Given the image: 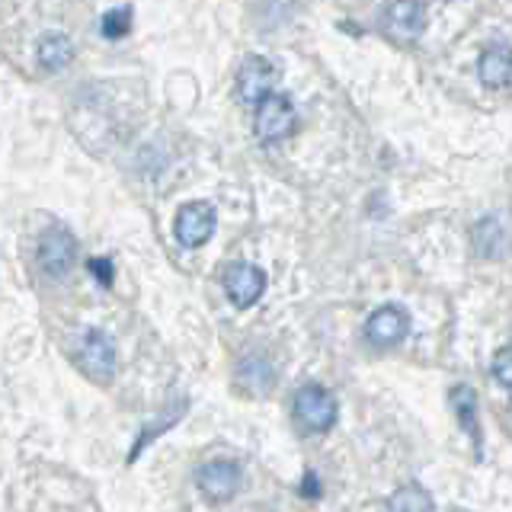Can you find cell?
Instances as JSON below:
<instances>
[{"mask_svg":"<svg viewBox=\"0 0 512 512\" xmlns=\"http://www.w3.org/2000/svg\"><path fill=\"white\" fill-rule=\"evenodd\" d=\"M295 413L308 429L324 432L336 423V400L330 397L327 388H320V384H304L295 394Z\"/></svg>","mask_w":512,"mask_h":512,"instance_id":"6da1fadb","label":"cell"},{"mask_svg":"<svg viewBox=\"0 0 512 512\" xmlns=\"http://www.w3.org/2000/svg\"><path fill=\"white\" fill-rule=\"evenodd\" d=\"M80 365L93 381H109L116 375V346L103 330H87L80 336Z\"/></svg>","mask_w":512,"mask_h":512,"instance_id":"7a4b0ae2","label":"cell"},{"mask_svg":"<svg viewBox=\"0 0 512 512\" xmlns=\"http://www.w3.org/2000/svg\"><path fill=\"white\" fill-rule=\"evenodd\" d=\"M173 231H176V240H180L183 247H202L215 231V208L208 202L183 205L180 212H176Z\"/></svg>","mask_w":512,"mask_h":512,"instance_id":"3957f363","label":"cell"},{"mask_svg":"<svg viewBox=\"0 0 512 512\" xmlns=\"http://www.w3.org/2000/svg\"><path fill=\"white\" fill-rule=\"evenodd\" d=\"M295 128V106L288 96L272 93L269 100L256 106V135L263 141H279Z\"/></svg>","mask_w":512,"mask_h":512,"instance_id":"277c9868","label":"cell"},{"mask_svg":"<svg viewBox=\"0 0 512 512\" xmlns=\"http://www.w3.org/2000/svg\"><path fill=\"white\" fill-rule=\"evenodd\" d=\"M77 260V240L71 231L55 228V231H45L39 240V263L48 276H64Z\"/></svg>","mask_w":512,"mask_h":512,"instance_id":"5b68a950","label":"cell"},{"mask_svg":"<svg viewBox=\"0 0 512 512\" xmlns=\"http://www.w3.org/2000/svg\"><path fill=\"white\" fill-rule=\"evenodd\" d=\"M272 84H276V68L266 58H247L237 74V93L250 106H260L263 100H269Z\"/></svg>","mask_w":512,"mask_h":512,"instance_id":"8992f818","label":"cell"},{"mask_svg":"<svg viewBox=\"0 0 512 512\" xmlns=\"http://www.w3.org/2000/svg\"><path fill=\"white\" fill-rule=\"evenodd\" d=\"M196 484L212 503H224V500H231L240 487V468L234 461H208L199 468Z\"/></svg>","mask_w":512,"mask_h":512,"instance_id":"52a82bcc","label":"cell"},{"mask_svg":"<svg viewBox=\"0 0 512 512\" xmlns=\"http://www.w3.org/2000/svg\"><path fill=\"white\" fill-rule=\"evenodd\" d=\"M224 292L237 304V308H250V304L260 301L266 292V276L263 269H256L250 263H237L224 272Z\"/></svg>","mask_w":512,"mask_h":512,"instance_id":"ba28073f","label":"cell"},{"mask_svg":"<svg viewBox=\"0 0 512 512\" xmlns=\"http://www.w3.org/2000/svg\"><path fill=\"white\" fill-rule=\"evenodd\" d=\"M381 23L388 29V36L410 42L423 32L426 26V7L423 4H391L381 10Z\"/></svg>","mask_w":512,"mask_h":512,"instance_id":"9c48e42d","label":"cell"},{"mask_svg":"<svg viewBox=\"0 0 512 512\" xmlns=\"http://www.w3.org/2000/svg\"><path fill=\"white\" fill-rule=\"evenodd\" d=\"M407 327H410L407 314L400 311L397 304H384V308H378L372 314V320H368L365 333H368V340H372L375 346H394V343L404 340Z\"/></svg>","mask_w":512,"mask_h":512,"instance_id":"30bf717a","label":"cell"},{"mask_svg":"<svg viewBox=\"0 0 512 512\" xmlns=\"http://www.w3.org/2000/svg\"><path fill=\"white\" fill-rule=\"evenodd\" d=\"M36 58L42 71H61L74 61V42L64 32H45L36 45Z\"/></svg>","mask_w":512,"mask_h":512,"instance_id":"8fae6325","label":"cell"},{"mask_svg":"<svg viewBox=\"0 0 512 512\" xmlns=\"http://www.w3.org/2000/svg\"><path fill=\"white\" fill-rule=\"evenodd\" d=\"M480 80H484L487 87H506L512 84V52L506 45H490L484 55H480Z\"/></svg>","mask_w":512,"mask_h":512,"instance_id":"7c38bea8","label":"cell"},{"mask_svg":"<svg viewBox=\"0 0 512 512\" xmlns=\"http://www.w3.org/2000/svg\"><path fill=\"white\" fill-rule=\"evenodd\" d=\"M272 365L266 359H244L237 365V381L244 384V388L256 391V394H263L269 391V384H272Z\"/></svg>","mask_w":512,"mask_h":512,"instance_id":"4fadbf2b","label":"cell"},{"mask_svg":"<svg viewBox=\"0 0 512 512\" xmlns=\"http://www.w3.org/2000/svg\"><path fill=\"white\" fill-rule=\"evenodd\" d=\"M388 512H432V496L423 487L407 484L391 493Z\"/></svg>","mask_w":512,"mask_h":512,"instance_id":"5bb4252c","label":"cell"},{"mask_svg":"<svg viewBox=\"0 0 512 512\" xmlns=\"http://www.w3.org/2000/svg\"><path fill=\"white\" fill-rule=\"evenodd\" d=\"M128 29H132V7H112L103 13L100 32L106 39H122L128 36Z\"/></svg>","mask_w":512,"mask_h":512,"instance_id":"9a60e30c","label":"cell"},{"mask_svg":"<svg viewBox=\"0 0 512 512\" xmlns=\"http://www.w3.org/2000/svg\"><path fill=\"white\" fill-rule=\"evenodd\" d=\"M452 404H455V410H458V416H461V423H464V426H471L474 442H480V429H477V423H474V391H471V388H455V391H452Z\"/></svg>","mask_w":512,"mask_h":512,"instance_id":"2e32d148","label":"cell"},{"mask_svg":"<svg viewBox=\"0 0 512 512\" xmlns=\"http://www.w3.org/2000/svg\"><path fill=\"white\" fill-rule=\"evenodd\" d=\"M493 378L503 384V388L512 391V346H503L493 356Z\"/></svg>","mask_w":512,"mask_h":512,"instance_id":"e0dca14e","label":"cell"},{"mask_svg":"<svg viewBox=\"0 0 512 512\" xmlns=\"http://www.w3.org/2000/svg\"><path fill=\"white\" fill-rule=\"evenodd\" d=\"M90 272H96L103 285H112V263L109 260H90Z\"/></svg>","mask_w":512,"mask_h":512,"instance_id":"ac0fdd59","label":"cell"}]
</instances>
